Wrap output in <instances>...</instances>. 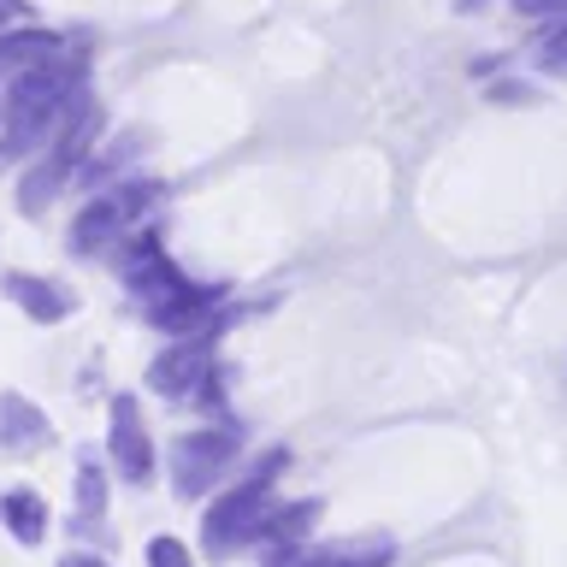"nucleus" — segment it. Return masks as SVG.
Masks as SVG:
<instances>
[{"label": "nucleus", "mask_w": 567, "mask_h": 567, "mask_svg": "<svg viewBox=\"0 0 567 567\" xmlns=\"http://www.w3.org/2000/svg\"><path fill=\"white\" fill-rule=\"evenodd\" d=\"M544 65H549V71H567V18H561V30L544 42Z\"/></svg>", "instance_id": "1"}, {"label": "nucleus", "mask_w": 567, "mask_h": 567, "mask_svg": "<svg viewBox=\"0 0 567 567\" xmlns=\"http://www.w3.org/2000/svg\"><path fill=\"white\" fill-rule=\"evenodd\" d=\"M520 18H549V12H567V0H514Z\"/></svg>", "instance_id": "2"}, {"label": "nucleus", "mask_w": 567, "mask_h": 567, "mask_svg": "<svg viewBox=\"0 0 567 567\" xmlns=\"http://www.w3.org/2000/svg\"><path fill=\"white\" fill-rule=\"evenodd\" d=\"M154 561L159 567H184V549H177V544H154Z\"/></svg>", "instance_id": "3"}]
</instances>
